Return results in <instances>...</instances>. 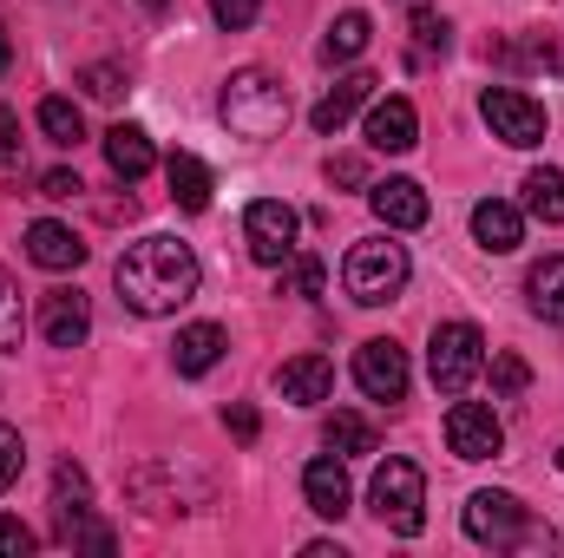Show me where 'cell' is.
Wrapping results in <instances>:
<instances>
[{"instance_id":"cell-1","label":"cell","mask_w":564,"mask_h":558,"mask_svg":"<svg viewBox=\"0 0 564 558\" xmlns=\"http://www.w3.org/2000/svg\"><path fill=\"white\" fill-rule=\"evenodd\" d=\"M112 282H119V302H126L132 315H171V309H184V302L197 296L204 264H197V250L177 244V237H139V244H126Z\"/></svg>"},{"instance_id":"cell-2","label":"cell","mask_w":564,"mask_h":558,"mask_svg":"<svg viewBox=\"0 0 564 558\" xmlns=\"http://www.w3.org/2000/svg\"><path fill=\"white\" fill-rule=\"evenodd\" d=\"M217 112H224V126H230L237 139L263 144V139H282V126H289V93H282L276 73H263V66H237V73L224 79Z\"/></svg>"},{"instance_id":"cell-3","label":"cell","mask_w":564,"mask_h":558,"mask_svg":"<svg viewBox=\"0 0 564 558\" xmlns=\"http://www.w3.org/2000/svg\"><path fill=\"white\" fill-rule=\"evenodd\" d=\"M368 506L394 539H421L426 526V473L414 460H381L368 480Z\"/></svg>"},{"instance_id":"cell-4","label":"cell","mask_w":564,"mask_h":558,"mask_svg":"<svg viewBox=\"0 0 564 558\" xmlns=\"http://www.w3.org/2000/svg\"><path fill=\"white\" fill-rule=\"evenodd\" d=\"M414 277V264H408V250L394 244V237H361L355 250H348V264H341V282H348V296L361 302V309H381V302H394L401 289Z\"/></svg>"},{"instance_id":"cell-5","label":"cell","mask_w":564,"mask_h":558,"mask_svg":"<svg viewBox=\"0 0 564 558\" xmlns=\"http://www.w3.org/2000/svg\"><path fill=\"white\" fill-rule=\"evenodd\" d=\"M426 375H433L440 395H466L486 375V335L473 322H440L433 342H426Z\"/></svg>"},{"instance_id":"cell-6","label":"cell","mask_w":564,"mask_h":558,"mask_svg":"<svg viewBox=\"0 0 564 558\" xmlns=\"http://www.w3.org/2000/svg\"><path fill=\"white\" fill-rule=\"evenodd\" d=\"M466 539L473 546H558V533H539L512 493H473L466 500Z\"/></svg>"},{"instance_id":"cell-7","label":"cell","mask_w":564,"mask_h":558,"mask_svg":"<svg viewBox=\"0 0 564 558\" xmlns=\"http://www.w3.org/2000/svg\"><path fill=\"white\" fill-rule=\"evenodd\" d=\"M479 119L492 126V139H506L512 151H532L545 144V106L519 86H486L479 93Z\"/></svg>"},{"instance_id":"cell-8","label":"cell","mask_w":564,"mask_h":558,"mask_svg":"<svg viewBox=\"0 0 564 558\" xmlns=\"http://www.w3.org/2000/svg\"><path fill=\"white\" fill-rule=\"evenodd\" d=\"M243 237H250V257L257 264H270L282 270L289 257H295V237H302V217L282 204V197H257L250 211H243Z\"/></svg>"},{"instance_id":"cell-9","label":"cell","mask_w":564,"mask_h":558,"mask_svg":"<svg viewBox=\"0 0 564 558\" xmlns=\"http://www.w3.org/2000/svg\"><path fill=\"white\" fill-rule=\"evenodd\" d=\"M408 382H414V368H408V348L401 342L375 335V342L355 348V388L368 401H408Z\"/></svg>"},{"instance_id":"cell-10","label":"cell","mask_w":564,"mask_h":558,"mask_svg":"<svg viewBox=\"0 0 564 558\" xmlns=\"http://www.w3.org/2000/svg\"><path fill=\"white\" fill-rule=\"evenodd\" d=\"M446 447L459 460H499L506 453V427H499V415L486 401H459L453 395V408H446Z\"/></svg>"},{"instance_id":"cell-11","label":"cell","mask_w":564,"mask_h":558,"mask_svg":"<svg viewBox=\"0 0 564 558\" xmlns=\"http://www.w3.org/2000/svg\"><path fill=\"white\" fill-rule=\"evenodd\" d=\"M40 335H46L53 348H79V342L93 335V302H86L79 289H53V296L40 302Z\"/></svg>"},{"instance_id":"cell-12","label":"cell","mask_w":564,"mask_h":558,"mask_svg":"<svg viewBox=\"0 0 564 558\" xmlns=\"http://www.w3.org/2000/svg\"><path fill=\"white\" fill-rule=\"evenodd\" d=\"M302 500H308V513H322V519H341V513H348L355 486H348L341 453H322V460H308V466H302Z\"/></svg>"},{"instance_id":"cell-13","label":"cell","mask_w":564,"mask_h":558,"mask_svg":"<svg viewBox=\"0 0 564 558\" xmlns=\"http://www.w3.org/2000/svg\"><path fill=\"white\" fill-rule=\"evenodd\" d=\"M368 144L375 151H414L421 144V112L414 99H368Z\"/></svg>"},{"instance_id":"cell-14","label":"cell","mask_w":564,"mask_h":558,"mask_svg":"<svg viewBox=\"0 0 564 558\" xmlns=\"http://www.w3.org/2000/svg\"><path fill=\"white\" fill-rule=\"evenodd\" d=\"M368 99H375V73H341V79L315 99V112H308V119H315V132H322V139H335V132H341Z\"/></svg>"},{"instance_id":"cell-15","label":"cell","mask_w":564,"mask_h":558,"mask_svg":"<svg viewBox=\"0 0 564 558\" xmlns=\"http://www.w3.org/2000/svg\"><path fill=\"white\" fill-rule=\"evenodd\" d=\"M368 204H375V217H381L388 230H421L426 217H433V204H426V191L414 184V178H388V184H375Z\"/></svg>"},{"instance_id":"cell-16","label":"cell","mask_w":564,"mask_h":558,"mask_svg":"<svg viewBox=\"0 0 564 558\" xmlns=\"http://www.w3.org/2000/svg\"><path fill=\"white\" fill-rule=\"evenodd\" d=\"M473 244H479V250H492V257L519 250V244H525V211H519V204H506V197L473 204Z\"/></svg>"},{"instance_id":"cell-17","label":"cell","mask_w":564,"mask_h":558,"mask_svg":"<svg viewBox=\"0 0 564 558\" xmlns=\"http://www.w3.org/2000/svg\"><path fill=\"white\" fill-rule=\"evenodd\" d=\"M282 401H295V408H315V401H328L335 395V362L328 355H289L276 375Z\"/></svg>"},{"instance_id":"cell-18","label":"cell","mask_w":564,"mask_h":558,"mask_svg":"<svg viewBox=\"0 0 564 558\" xmlns=\"http://www.w3.org/2000/svg\"><path fill=\"white\" fill-rule=\"evenodd\" d=\"M26 257H33L40 270H79V264H86V244H79L66 224L40 217V224H26Z\"/></svg>"},{"instance_id":"cell-19","label":"cell","mask_w":564,"mask_h":558,"mask_svg":"<svg viewBox=\"0 0 564 558\" xmlns=\"http://www.w3.org/2000/svg\"><path fill=\"white\" fill-rule=\"evenodd\" d=\"M164 184H171L177 211H210V164L197 151H171L164 158Z\"/></svg>"},{"instance_id":"cell-20","label":"cell","mask_w":564,"mask_h":558,"mask_svg":"<svg viewBox=\"0 0 564 558\" xmlns=\"http://www.w3.org/2000/svg\"><path fill=\"white\" fill-rule=\"evenodd\" d=\"M224 329L217 322H191V329H177V348H171V362H177V375H210L217 362H224Z\"/></svg>"},{"instance_id":"cell-21","label":"cell","mask_w":564,"mask_h":558,"mask_svg":"<svg viewBox=\"0 0 564 558\" xmlns=\"http://www.w3.org/2000/svg\"><path fill=\"white\" fill-rule=\"evenodd\" d=\"M106 164H112V178L139 184L144 171L158 164V151H151V139H144L139 126H112V132H106Z\"/></svg>"},{"instance_id":"cell-22","label":"cell","mask_w":564,"mask_h":558,"mask_svg":"<svg viewBox=\"0 0 564 558\" xmlns=\"http://www.w3.org/2000/svg\"><path fill=\"white\" fill-rule=\"evenodd\" d=\"M368 33H375V20H368L361 7H348V13L322 33V60H328V66H348L355 53H368Z\"/></svg>"},{"instance_id":"cell-23","label":"cell","mask_w":564,"mask_h":558,"mask_svg":"<svg viewBox=\"0 0 564 558\" xmlns=\"http://www.w3.org/2000/svg\"><path fill=\"white\" fill-rule=\"evenodd\" d=\"M525 296H532V315H539V322H558L564 329V257H545V264L525 277Z\"/></svg>"},{"instance_id":"cell-24","label":"cell","mask_w":564,"mask_h":558,"mask_svg":"<svg viewBox=\"0 0 564 558\" xmlns=\"http://www.w3.org/2000/svg\"><path fill=\"white\" fill-rule=\"evenodd\" d=\"M525 211L539 224H564V171H552V164L525 171Z\"/></svg>"},{"instance_id":"cell-25","label":"cell","mask_w":564,"mask_h":558,"mask_svg":"<svg viewBox=\"0 0 564 558\" xmlns=\"http://www.w3.org/2000/svg\"><path fill=\"white\" fill-rule=\"evenodd\" d=\"M40 132H46V144H73L86 139V119H79V106L73 99H40Z\"/></svg>"},{"instance_id":"cell-26","label":"cell","mask_w":564,"mask_h":558,"mask_svg":"<svg viewBox=\"0 0 564 558\" xmlns=\"http://www.w3.org/2000/svg\"><path fill=\"white\" fill-rule=\"evenodd\" d=\"M53 506H59V519H79V513L93 506V480H86V473H79L73 460H66V466L53 473Z\"/></svg>"},{"instance_id":"cell-27","label":"cell","mask_w":564,"mask_h":558,"mask_svg":"<svg viewBox=\"0 0 564 558\" xmlns=\"http://www.w3.org/2000/svg\"><path fill=\"white\" fill-rule=\"evenodd\" d=\"M26 335V309H20V282L0 270V355H13Z\"/></svg>"},{"instance_id":"cell-28","label":"cell","mask_w":564,"mask_h":558,"mask_svg":"<svg viewBox=\"0 0 564 558\" xmlns=\"http://www.w3.org/2000/svg\"><path fill=\"white\" fill-rule=\"evenodd\" d=\"M328 453H375V427L361 415H328Z\"/></svg>"},{"instance_id":"cell-29","label":"cell","mask_w":564,"mask_h":558,"mask_svg":"<svg viewBox=\"0 0 564 558\" xmlns=\"http://www.w3.org/2000/svg\"><path fill=\"white\" fill-rule=\"evenodd\" d=\"M322 178L341 184V191H361V184H368V158H361V151H335V158L322 164Z\"/></svg>"},{"instance_id":"cell-30","label":"cell","mask_w":564,"mask_h":558,"mask_svg":"<svg viewBox=\"0 0 564 558\" xmlns=\"http://www.w3.org/2000/svg\"><path fill=\"white\" fill-rule=\"evenodd\" d=\"M79 86H86L93 99H106V106H112V99H126V73H119V66H106V60H99V66H86V73H79Z\"/></svg>"},{"instance_id":"cell-31","label":"cell","mask_w":564,"mask_h":558,"mask_svg":"<svg viewBox=\"0 0 564 558\" xmlns=\"http://www.w3.org/2000/svg\"><path fill=\"white\" fill-rule=\"evenodd\" d=\"M282 289H289V296H322V257H289Z\"/></svg>"},{"instance_id":"cell-32","label":"cell","mask_w":564,"mask_h":558,"mask_svg":"<svg viewBox=\"0 0 564 558\" xmlns=\"http://www.w3.org/2000/svg\"><path fill=\"white\" fill-rule=\"evenodd\" d=\"M257 13H263V0H210V20H217L224 33H243V26H257Z\"/></svg>"},{"instance_id":"cell-33","label":"cell","mask_w":564,"mask_h":558,"mask_svg":"<svg viewBox=\"0 0 564 558\" xmlns=\"http://www.w3.org/2000/svg\"><path fill=\"white\" fill-rule=\"evenodd\" d=\"M525 382H532V368L519 355H492V388L499 395H525Z\"/></svg>"},{"instance_id":"cell-34","label":"cell","mask_w":564,"mask_h":558,"mask_svg":"<svg viewBox=\"0 0 564 558\" xmlns=\"http://www.w3.org/2000/svg\"><path fill=\"white\" fill-rule=\"evenodd\" d=\"M20 466H26V447H20V433H13V427L0 420V493H7L13 480H20Z\"/></svg>"},{"instance_id":"cell-35","label":"cell","mask_w":564,"mask_h":558,"mask_svg":"<svg viewBox=\"0 0 564 558\" xmlns=\"http://www.w3.org/2000/svg\"><path fill=\"white\" fill-rule=\"evenodd\" d=\"M33 546H40V539H33V526H20L13 513H0V552H7V558H26Z\"/></svg>"},{"instance_id":"cell-36","label":"cell","mask_w":564,"mask_h":558,"mask_svg":"<svg viewBox=\"0 0 564 558\" xmlns=\"http://www.w3.org/2000/svg\"><path fill=\"white\" fill-rule=\"evenodd\" d=\"M414 40H421L426 53H446V40H453V26H446L440 13H414Z\"/></svg>"},{"instance_id":"cell-37","label":"cell","mask_w":564,"mask_h":558,"mask_svg":"<svg viewBox=\"0 0 564 558\" xmlns=\"http://www.w3.org/2000/svg\"><path fill=\"white\" fill-rule=\"evenodd\" d=\"M86 184H79V171H46L40 178V197H79Z\"/></svg>"},{"instance_id":"cell-38","label":"cell","mask_w":564,"mask_h":558,"mask_svg":"<svg viewBox=\"0 0 564 558\" xmlns=\"http://www.w3.org/2000/svg\"><path fill=\"white\" fill-rule=\"evenodd\" d=\"M20 158V119H13V106H0V164H13Z\"/></svg>"},{"instance_id":"cell-39","label":"cell","mask_w":564,"mask_h":558,"mask_svg":"<svg viewBox=\"0 0 564 558\" xmlns=\"http://www.w3.org/2000/svg\"><path fill=\"white\" fill-rule=\"evenodd\" d=\"M224 427H230L237 440H257V433H263V420H257V408H224Z\"/></svg>"},{"instance_id":"cell-40","label":"cell","mask_w":564,"mask_h":558,"mask_svg":"<svg viewBox=\"0 0 564 558\" xmlns=\"http://www.w3.org/2000/svg\"><path fill=\"white\" fill-rule=\"evenodd\" d=\"M7 60H13V40H7V26H0V73H7Z\"/></svg>"},{"instance_id":"cell-41","label":"cell","mask_w":564,"mask_h":558,"mask_svg":"<svg viewBox=\"0 0 564 558\" xmlns=\"http://www.w3.org/2000/svg\"><path fill=\"white\" fill-rule=\"evenodd\" d=\"M144 7H151V13H164V7H171V0H144Z\"/></svg>"},{"instance_id":"cell-42","label":"cell","mask_w":564,"mask_h":558,"mask_svg":"<svg viewBox=\"0 0 564 558\" xmlns=\"http://www.w3.org/2000/svg\"><path fill=\"white\" fill-rule=\"evenodd\" d=\"M558 473H564V447H558Z\"/></svg>"}]
</instances>
